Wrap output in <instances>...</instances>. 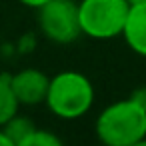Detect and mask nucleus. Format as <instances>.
<instances>
[{
  "instance_id": "nucleus-13",
  "label": "nucleus",
  "mask_w": 146,
  "mask_h": 146,
  "mask_svg": "<svg viewBox=\"0 0 146 146\" xmlns=\"http://www.w3.org/2000/svg\"><path fill=\"white\" fill-rule=\"evenodd\" d=\"M130 6H138V4H146V0H126Z\"/></svg>"
},
{
  "instance_id": "nucleus-8",
  "label": "nucleus",
  "mask_w": 146,
  "mask_h": 146,
  "mask_svg": "<svg viewBox=\"0 0 146 146\" xmlns=\"http://www.w3.org/2000/svg\"><path fill=\"white\" fill-rule=\"evenodd\" d=\"M18 108H20V104L10 88L8 78L0 76V126H4L14 114H18Z\"/></svg>"
},
{
  "instance_id": "nucleus-1",
  "label": "nucleus",
  "mask_w": 146,
  "mask_h": 146,
  "mask_svg": "<svg viewBox=\"0 0 146 146\" xmlns=\"http://www.w3.org/2000/svg\"><path fill=\"white\" fill-rule=\"evenodd\" d=\"M94 130L106 146H140L146 140V108L130 96L116 100L98 114Z\"/></svg>"
},
{
  "instance_id": "nucleus-2",
  "label": "nucleus",
  "mask_w": 146,
  "mask_h": 146,
  "mask_svg": "<svg viewBox=\"0 0 146 146\" xmlns=\"http://www.w3.org/2000/svg\"><path fill=\"white\" fill-rule=\"evenodd\" d=\"M44 104L60 120H78L94 104V86L82 72L62 70L50 78Z\"/></svg>"
},
{
  "instance_id": "nucleus-6",
  "label": "nucleus",
  "mask_w": 146,
  "mask_h": 146,
  "mask_svg": "<svg viewBox=\"0 0 146 146\" xmlns=\"http://www.w3.org/2000/svg\"><path fill=\"white\" fill-rule=\"evenodd\" d=\"M122 38L134 54L146 58V4L130 6Z\"/></svg>"
},
{
  "instance_id": "nucleus-11",
  "label": "nucleus",
  "mask_w": 146,
  "mask_h": 146,
  "mask_svg": "<svg viewBox=\"0 0 146 146\" xmlns=\"http://www.w3.org/2000/svg\"><path fill=\"white\" fill-rule=\"evenodd\" d=\"M18 2L22 4V6H26V8H32V10H38V8H42L46 2H50V0H18Z\"/></svg>"
},
{
  "instance_id": "nucleus-9",
  "label": "nucleus",
  "mask_w": 146,
  "mask_h": 146,
  "mask_svg": "<svg viewBox=\"0 0 146 146\" xmlns=\"http://www.w3.org/2000/svg\"><path fill=\"white\" fill-rule=\"evenodd\" d=\"M62 138L56 136L50 130H42V128H34L32 134L22 142V146H60Z\"/></svg>"
},
{
  "instance_id": "nucleus-12",
  "label": "nucleus",
  "mask_w": 146,
  "mask_h": 146,
  "mask_svg": "<svg viewBox=\"0 0 146 146\" xmlns=\"http://www.w3.org/2000/svg\"><path fill=\"white\" fill-rule=\"evenodd\" d=\"M0 146H12V142L8 140V136H6V132H4L2 126H0Z\"/></svg>"
},
{
  "instance_id": "nucleus-10",
  "label": "nucleus",
  "mask_w": 146,
  "mask_h": 146,
  "mask_svg": "<svg viewBox=\"0 0 146 146\" xmlns=\"http://www.w3.org/2000/svg\"><path fill=\"white\" fill-rule=\"evenodd\" d=\"M130 98L136 100L142 108H146V86H144V88H136V90L130 94Z\"/></svg>"
},
{
  "instance_id": "nucleus-7",
  "label": "nucleus",
  "mask_w": 146,
  "mask_h": 146,
  "mask_svg": "<svg viewBox=\"0 0 146 146\" xmlns=\"http://www.w3.org/2000/svg\"><path fill=\"white\" fill-rule=\"evenodd\" d=\"M4 132L8 136V140L12 142V146H22V142L32 134V130L36 128L34 122L26 116H20V114H14L4 126Z\"/></svg>"
},
{
  "instance_id": "nucleus-3",
  "label": "nucleus",
  "mask_w": 146,
  "mask_h": 146,
  "mask_svg": "<svg viewBox=\"0 0 146 146\" xmlns=\"http://www.w3.org/2000/svg\"><path fill=\"white\" fill-rule=\"evenodd\" d=\"M130 4L126 0H80L78 18L82 34L92 40H112L122 36Z\"/></svg>"
},
{
  "instance_id": "nucleus-5",
  "label": "nucleus",
  "mask_w": 146,
  "mask_h": 146,
  "mask_svg": "<svg viewBox=\"0 0 146 146\" xmlns=\"http://www.w3.org/2000/svg\"><path fill=\"white\" fill-rule=\"evenodd\" d=\"M8 82L20 106H38L46 100L50 76L38 68H22L12 74Z\"/></svg>"
},
{
  "instance_id": "nucleus-4",
  "label": "nucleus",
  "mask_w": 146,
  "mask_h": 146,
  "mask_svg": "<svg viewBox=\"0 0 146 146\" xmlns=\"http://www.w3.org/2000/svg\"><path fill=\"white\" fill-rule=\"evenodd\" d=\"M38 28L54 44H70L82 36L78 2L74 0H50L38 8Z\"/></svg>"
}]
</instances>
